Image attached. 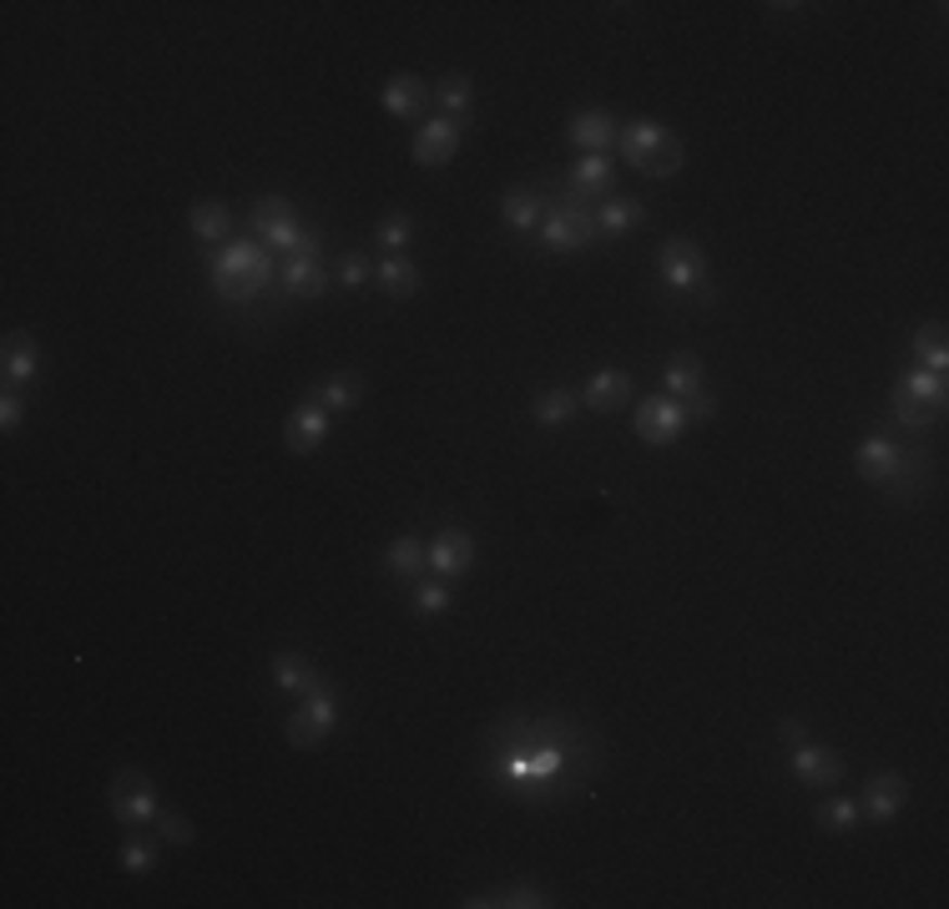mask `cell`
<instances>
[{
  "label": "cell",
  "instance_id": "1",
  "mask_svg": "<svg viewBox=\"0 0 949 909\" xmlns=\"http://www.w3.org/2000/svg\"><path fill=\"white\" fill-rule=\"evenodd\" d=\"M268 273H273V264H268V248L253 238V243H228V248L213 258V283H218L222 298H233V304H248L253 294H264Z\"/></svg>",
  "mask_w": 949,
  "mask_h": 909
},
{
  "label": "cell",
  "instance_id": "2",
  "mask_svg": "<svg viewBox=\"0 0 949 909\" xmlns=\"http://www.w3.org/2000/svg\"><path fill=\"white\" fill-rule=\"evenodd\" d=\"M621 142V157L637 167V172H652V177H672L682 167V142H677L662 121H631L616 132Z\"/></svg>",
  "mask_w": 949,
  "mask_h": 909
},
{
  "label": "cell",
  "instance_id": "3",
  "mask_svg": "<svg viewBox=\"0 0 949 909\" xmlns=\"http://www.w3.org/2000/svg\"><path fill=\"white\" fill-rule=\"evenodd\" d=\"M591 238H597V207L581 203V197H570V192L541 222V243L551 253H570V248H581V243H591Z\"/></svg>",
  "mask_w": 949,
  "mask_h": 909
},
{
  "label": "cell",
  "instance_id": "4",
  "mask_svg": "<svg viewBox=\"0 0 949 909\" xmlns=\"http://www.w3.org/2000/svg\"><path fill=\"white\" fill-rule=\"evenodd\" d=\"M657 273L667 289L692 294V289L707 283V253H702L692 238H672V243H662V253H657Z\"/></svg>",
  "mask_w": 949,
  "mask_h": 909
},
{
  "label": "cell",
  "instance_id": "5",
  "mask_svg": "<svg viewBox=\"0 0 949 909\" xmlns=\"http://www.w3.org/2000/svg\"><path fill=\"white\" fill-rule=\"evenodd\" d=\"M253 233H258L264 248H278V253H293L308 238L304 228H298V218H293L288 197H258V203H253Z\"/></svg>",
  "mask_w": 949,
  "mask_h": 909
},
{
  "label": "cell",
  "instance_id": "6",
  "mask_svg": "<svg viewBox=\"0 0 949 909\" xmlns=\"http://www.w3.org/2000/svg\"><path fill=\"white\" fill-rule=\"evenodd\" d=\"M334 718H338L334 692H329V688H313V692H308V703L293 713L283 733H288V743H293L298 753H308V748H319L323 738L334 733Z\"/></svg>",
  "mask_w": 949,
  "mask_h": 909
},
{
  "label": "cell",
  "instance_id": "7",
  "mask_svg": "<svg viewBox=\"0 0 949 909\" xmlns=\"http://www.w3.org/2000/svg\"><path fill=\"white\" fill-rule=\"evenodd\" d=\"M112 814H117L121 823H146V819H157L162 804H157V789H152V778L137 773V768L117 773V783H112Z\"/></svg>",
  "mask_w": 949,
  "mask_h": 909
},
{
  "label": "cell",
  "instance_id": "8",
  "mask_svg": "<svg viewBox=\"0 0 949 909\" xmlns=\"http://www.w3.org/2000/svg\"><path fill=\"white\" fill-rule=\"evenodd\" d=\"M682 430H687L682 399L652 395V399H642V405H637V435H642L646 445H672Z\"/></svg>",
  "mask_w": 949,
  "mask_h": 909
},
{
  "label": "cell",
  "instance_id": "9",
  "mask_svg": "<svg viewBox=\"0 0 949 909\" xmlns=\"http://www.w3.org/2000/svg\"><path fill=\"white\" fill-rule=\"evenodd\" d=\"M384 112L389 117H399V121H414V117H424L429 112V102H435V91H429V81L424 76H414V72H399V76H389L384 81Z\"/></svg>",
  "mask_w": 949,
  "mask_h": 909
},
{
  "label": "cell",
  "instance_id": "10",
  "mask_svg": "<svg viewBox=\"0 0 949 909\" xmlns=\"http://www.w3.org/2000/svg\"><path fill=\"white\" fill-rule=\"evenodd\" d=\"M323 435H329V410L313 405V399H304V405L288 414V425H283V440H288L293 454H313L323 445Z\"/></svg>",
  "mask_w": 949,
  "mask_h": 909
},
{
  "label": "cell",
  "instance_id": "11",
  "mask_svg": "<svg viewBox=\"0 0 949 909\" xmlns=\"http://www.w3.org/2000/svg\"><path fill=\"white\" fill-rule=\"evenodd\" d=\"M454 152H460V121L435 117L414 132V162H424V167H439V162H450Z\"/></svg>",
  "mask_w": 949,
  "mask_h": 909
},
{
  "label": "cell",
  "instance_id": "12",
  "mask_svg": "<svg viewBox=\"0 0 949 909\" xmlns=\"http://www.w3.org/2000/svg\"><path fill=\"white\" fill-rule=\"evenodd\" d=\"M612 188H616V172H612V162L601 157V152H586V157L570 167V182H566L570 197H581V203H597V197H606Z\"/></svg>",
  "mask_w": 949,
  "mask_h": 909
},
{
  "label": "cell",
  "instance_id": "13",
  "mask_svg": "<svg viewBox=\"0 0 949 909\" xmlns=\"http://www.w3.org/2000/svg\"><path fill=\"white\" fill-rule=\"evenodd\" d=\"M470 561H475V541H470L465 530H439L435 546H429V572L435 576H465Z\"/></svg>",
  "mask_w": 949,
  "mask_h": 909
},
{
  "label": "cell",
  "instance_id": "14",
  "mask_svg": "<svg viewBox=\"0 0 949 909\" xmlns=\"http://www.w3.org/2000/svg\"><path fill=\"white\" fill-rule=\"evenodd\" d=\"M905 798H909V783L899 773H874L869 778V789H863V814L869 819H879V823H889L899 808H905Z\"/></svg>",
  "mask_w": 949,
  "mask_h": 909
},
{
  "label": "cell",
  "instance_id": "15",
  "mask_svg": "<svg viewBox=\"0 0 949 909\" xmlns=\"http://www.w3.org/2000/svg\"><path fill=\"white\" fill-rule=\"evenodd\" d=\"M283 289L298 298H319L323 289H329V273H323L319 253H288V264H283Z\"/></svg>",
  "mask_w": 949,
  "mask_h": 909
},
{
  "label": "cell",
  "instance_id": "16",
  "mask_svg": "<svg viewBox=\"0 0 949 909\" xmlns=\"http://www.w3.org/2000/svg\"><path fill=\"white\" fill-rule=\"evenodd\" d=\"M899 445L894 440H884V435H869V440L859 445V454H854V465H859V475L869 485H884L894 475V465H899Z\"/></svg>",
  "mask_w": 949,
  "mask_h": 909
},
{
  "label": "cell",
  "instance_id": "17",
  "mask_svg": "<svg viewBox=\"0 0 949 909\" xmlns=\"http://www.w3.org/2000/svg\"><path fill=\"white\" fill-rule=\"evenodd\" d=\"M566 768V753L561 748H536L530 758H505V778H515V783H551L555 773Z\"/></svg>",
  "mask_w": 949,
  "mask_h": 909
},
{
  "label": "cell",
  "instance_id": "18",
  "mask_svg": "<svg viewBox=\"0 0 949 909\" xmlns=\"http://www.w3.org/2000/svg\"><path fill=\"white\" fill-rule=\"evenodd\" d=\"M793 773H798V783H808V789H829L833 778H838V753L798 743V748H793Z\"/></svg>",
  "mask_w": 949,
  "mask_h": 909
},
{
  "label": "cell",
  "instance_id": "19",
  "mask_svg": "<svg viewBox=\"0 0 949 909\" xmlns=\"http://www.w3.org/2000/svg\"><path fill=\"white\" fill-rule=\"evenodd\" d=\"M36 364H41V354H36V338L30 334H5V349H0V369H5V380L15 384H26L36 380Z\"/></svg>",
  "mask_w": 949,
  "mask_h": 909
},
{
  "label": "cell",
  "instance_id": "20",
  "mask_svg": "<svg viewBox=\"0 0 949 909\" xmlns=\"http://www.w3.org/2000/svg\"><path fill=\"white\" fill-rule=\"evenodd\" d=\"M546 197L536 188H511L505 197H500V218L511 222V228H541L546 222Z\"/></svg>",
  "mask_w": 949,
  "mask_h": 909
},
{
  "label": "cell",
  "instance_id": "21",
  "mask_svg": "<svg viewBox=\"0 0 949 909\" xmlns=\"http://www.w3.org/2000/svg\"><path fill=\"white\" fill-rule=\"evenodd\" d=\"M570 142L581 152H606L616 142V121L606 112H576L570 117Z\"/></svg>",
  "mask_w": 949,
  "mask_h": 909
},
{
  "label": "cell",
  "instance_id": "22",
  "mask_svg": "<svg viewBox=\"0 0 949 909\" xmlns=\"http://www.w3.org/2000/svg\"><path fill=\"white\" fill-rule=\"evenodd\" d=\"M586 405L591 410H621L631 399V380L621 374V369H601V374H591V384H586Z\"/></svg>",
  "mask_w": 949,
  "mask_h": 909
},
{
  "label": "cell",
  "instance_id": "23",
  "mask_svg": "<svg viewBox=\"0 0 949 909\" xmlns=\"http://www.w3.org/2000/svg\"><path fill=\"white\" fill-rule=\"evenodd\" d=\"M273 682H278L283 692H304V697H308L313 688H323L319 677H313V667H308L298 652H278V657H273Z\"/></svg>",
  "mask_w": 949,
  "mask_h": 909
},
{
  "label": "cell",
  "instance_id": "24",
  "mask_svg": "<svg viewBox=\"0 0 949 909\" xmlns=\"http://www.w3.org/2000/svg\"><path fill=\"white\" fill-rule=\"evenodd\" d=\"M374 279H380V289L389 298H414V289H420V268L409 264V258H384V264L374 268Z\"/></svg>",
  "mask_w": 949,
  "mask_h": 909
},
{
  "label": "cell",
  "instance_id": "25",
  "mask_svg": "<svg viewBox=\"0 0 949 909\" xmlns=\"http://www.w3.org/2000/svg\"><path fill=\"white\" fill-rule=\"evenodd\" d=\"M662 380H667V395H672V399L697 395V389H702V359H697V354H672Z\"/></svg>",
  "mask_w": 949,
  "mask_h": 909
},
{
  "label": "cell",
  "instance_id": "26",
  "mask_svg": "<svg viewBox=\"0 0 949 909\" xmlns=\"http://www.w3.org/2000/svg\"><path fill=\"white\" fill-rule=\"evenodd\" d=\"M384 566H389V572H395L399 581H414V576H420L424 566H429V551H424V546L414 541V536H399V541L389 546V556H384Z\"/></svg>",
  "mask_w": 949,
  "mask_h": 909
},
{
  "label": "cell",
  "instance_id": "27",
  "mask_svg": "<svg viewBox=\"0 0 949 909\" xmlns=\"http://www.w3.org/2000/svg\"><path fill=\"white\" fill-rule=\"evenodd\" d=\"M470 91H475V87H470V76L450 72V76H445V81L435 87V102L445 106V117H450V121H465L470 106H475V97H470Z\"/></svg>",
  "mask_w": 949,
  "mask_h": 909
},
{
  "label": "cell",
  "instance_id": "28",
  "mask_svg": "<svg viewBox=\"0 0 949 909\" xmlns=\"http://www.w3.org/2000/svg\"><path fill=\"white\" fill-rule=\"evenodd\" d=\"M909 389V395L920 399V405H929L935 414H945V399H949V384H945V374H935V369H914L909 380H899Z\"/></svg>",
  "mask_w": 949,
  "mask_h": 909
},
{
  "label": "cell",
  "instance_id": "29",
  "mask_svg": "<svg viewBox=\"0 0 949 909\" xmlns=\"http://www.w3.org/2000/svg\"><path fill=\"white\" fill-rule=\"evenodd\" d=\"M576 405H581V395H570V389H546L530 414H536V425L555 430V425H566L570 414H576Z\"/></svg>",
  "mask_w": 949,
  "mask_h": 909
},
{
  "label": "cell",
  "instance_id": "30",
  "mask_svg": "<svg viewBox=\"0 0 949 909\" xmlns=\"http://www.w3.org/2000/svg\"><path fill=\"white\" fill-rule=\"evenodd\" d=\"M359 395H364V380H359L354 369H338V374H329V384H323V410H354Z\"/></svg>",
  "mask_w": 949,
  "mask_h": 909
},
{
  "label": "cell",
  "instance_id": "31",
  "mask_svg": "<svg viewBox=\"0 0 949 909\" xmlns=\"http://www.w3.org/2000/svg\"><path fill=\"white\" fill-rule=\"evenodd\" d=\"M642 218H646L642 203H627V197H612L606 207H597V228H601V233H612V238L616 233H631Z\"/></svg>",
  "mask_w": 949,
  "mask_h": 909
},
{
  "label": "cell",
  "instance_id": "32",
  "mask_svg": "<svg viewBox=\"0 0 949 909\" xmlns=\"http://www.w3.org/2000/svg\"><path fill=\"white\" fill-rule=\"evenodd\" d=\"M228 228H233V213L222 203H197L192 207V233L207 238V243H222L228 238Z\"/></svg>",
  "mask_w": 949,
  "mask_h": 909
},
{
  "label": "cell",
  "instance_id": "33",
  "mask_svg": "<svg viewBox=\"0 0 949 909\" xmlns=\"http://www.w3.org/2000/svg\"><path fill=\"white\" fill-rule=\"evenodd\" d=\"M914 354H920V369H935V374H945V369H949L945 329H939V323H929V329H920V338H914Z\"/></svg>",
  "mask_w": 949,
  "mask_h": 909
},
{
  "label": "cell",
  "instance_id": "34",
  "mask_svg": "<svg viewBox=\"0 0 949 909\" xmlns=\"http://www.w3.org/2000/svg\"><path fill=\"white\" fill-rule=\"evenodd\" d=\"M859 823V804L854 798H829V804H818V829L823 834H848Z\"/></svg>",
  "mask_w": 949,
  "mask_h": 909
},
{
  "label": "cell",
  "instance_id": "35",
  "mask_svg": "<svg viewBox=\"0 0 949 909\" xmlns=\"http://www.w3.org/2000/svg\"><path fill=\"white\" fill-rule=\"evenodd\" d=\"M409 233H414V222H409V213H389V218L374 228V243H380L389 258H399L405 253V243H409Z\"/></svg>",
  "mask_w": 949,
  "mask_h": 909
},
{
  "label": "cell",
  "instance_id": "36",
  "mask_svg": "<svg viewBox=\"0 0 949 909\" xmlns=\"http://www.w3.org/2000/svg\"><path fill=\"white\" fill-rule=\"evenodd\" d=\"M894 414H899V425H909V430H920V425H929V420H935V410H929V405H920L905 384H894Z\"/></svg>",
  "mask_w": 949,
  "mask_h": 909
},
{
  "label": "cell",
  "instance_id": "37",
  "mask_svg": "<svg viewBox=\"0 0 949 909\" xmlns=\"http://www.w3.org/2000/svg\"><path fill=\"white\" fill-rule=\"evenodd\" d=\"M121 869H127V874H152V869H157V849L142 844V838H127V844H121Z\"/></svg>",
  "mask_w": 949,
  "mask_h": 909
},
{
  "label": "cell",
  "instance_id": "38",
  "mask_svg": "<svg viewBox=\"0 0 949 909\" xmlns=\"http://www.w3.org/2000/svg\"><path fill=\"white\" fill-rule=\"evenodd\" d=\"M465 905H521V909H536V905H546V895L541 889H530V884H515V889H505V895H480V899H465Z\"/></svg>",
  "mask_w": 949,
  "mask_h": 909
},
{
  "label": "cell",
  "instance_id": "39",
  "mask_svg": "<svg viewBox=\"0 0 949 909\" xmlns=\"http://www.w3.org/2000/svg\"><path fill=\"white\" fill-rule=\"evenodd\" d=\"M914 485H920V460H914V454H899V465H894V475L884 481V490H894V496L905 500V496H914Z\"/></svg>",
  "mask_w": 949,
  "mask_h": 909
},
{
  "label": "cell",
  "instance_id": "40",
  "mask_svg": "<svg viewBox=\"0 0 949 909\" xmlns=\"http://www.w3.org/2000/svg\"><path fill=\"white\" fill-rule=\"evenodd\" d=\"M152 823L162 829V838H172V844H192V823L182 819V814H172V808H162Z\"/></svg>",
  "mask_w": 949,
  "mask_h": 909
},
{
  "label": "cell",
  "instance_id": "41",
  "mask_svg": "<svg viewBox=\"0 0 949 909\" xmlns=\"http://www.w3.org/2000/svg\"><path fill=\"white\" fill-rule=\"evenodd\" d=\"M682 410H687V425H707V420L717 414V399L707 395V389H697V395L682 399Z\"/></svg>",
  "mask_w": 949,
  "mask_h": 909
},
{
  "label": "cell",
  "instance_id": "42",
  "mask_svg": "<svg viewBox=\"0 0 949 909\" xmlns=\"http://www.w3.org/2000/svg\"><path fill=\"white\" fill-rule=\"evenodd\" d=\"M414 606H420V612H429V616H439L445 606H450V591H445V587H420V591H414Z\"/></svg>",
  "mask_w": 949,
  "mask_h": 909
},
{
  "label": "cell",
  "instance_id": "43",
  "mask_svg": "<svg viewBox=\"0 0 949 909\" xmlns=\"http://www.w3.org/2000/svg\"><path fill=\"white\" fill-rule=\"evenodd\" d=\"M369 279V264L364 258H344V264H338V283H349V289H359V283Z\"/></svg>",
  "mask_w": 949,
  "mask_h": 909
},
{
  "label": "cell",
  "instance_id": "44",
  "mask_svg": "<svg viewBox=\"0 0 949 909\" xmlns=\"http://www.w3.org/2000/svg\"><path fill=\"white\" fill-rule=\"evenodd\" d=\"M21 425V399H15V389H5V399H0V430H15Z\"/></svg>",
  "mask_w": 949,
  "mask_h": 909
},
{
  "label": "cell",
  "instance_id": "45",
  "mask_svg": "<svg viewBox=\"0 0 949 909\" xmlns=\"http://www.w3.org/2000/svg\"><path fill=\"white\" fill-rule=\"evenodd\" d=\"M798 738H804V722H783V743H793V748H798Z\"/></svg>",
  "mask_w": 949,
  "mask_h": 909
}]
</instances>
